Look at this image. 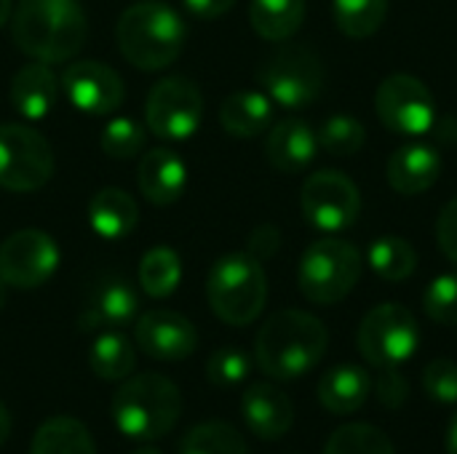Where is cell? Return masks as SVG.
<instances>
[{"mask_svg":"<svg viewBox=\"0 0 457 454\" xmlns=\"http://www.w3.org/2000/svg\"><path fill=\"white\" fill-rule=\"evenodd\" d=\"M54 177V153L43 134L21 123L0 126V187L35 193Z\"/></svg>","mask_w":457,"mask_h":454,"instance_id":"8","label":"cell"},{"mask_svg":"<svg viewBox=\"0 0 457 454\" xmlns=\"http://www.w3.org/2000/svg\"><path fill=\"white\" fill-rule=\"evenodd\" d=\"M220 120L230 136H257L273 120V102L262 91H233L220 107Z\"/></svg>","mask_w":457,"mask_h":454,"instance_id":"24","label":"cell"},{"mask_svg":"<svg viewBox=\"0 0 457 454\" xmlns=\"http://www.w3.org/2000/svg\"><path fill=\"white\" fill-rule=\"evenodd\" d=\"M372 393V377L367 369L353 364H340L329 369L319 383V401L332 415L359 412Z\"/></svg>","mask_w":457,"mask_h":454,"instance_id":"22","label":"cell"},{"mask_svg":"<svg viewBox=\"0 0 457 454\" xmlns=\"http://www.w3.org/2000/svg\"><path fill=\"white\" fill-rule=\"evenodd\" d=\"M11 13H13V8H11V0H0V27H3V24H8Z\"/></svg>","mask_w":457,"mask_h":454,"instance_id":"44","label":"cell"},{"mask_svg":"<svg viewBox=\"0 0 457 454\" xmlns=\"http://www.w3.org/2000/svg\"><path fill=\"white\" fill-rule=\"evenodd\" d=\"M423 310L442 326H457V273L439 276L423 294Z\"/></svg>","mask_w":457,"mask_h":454,"instance_id":"35","label":"cell"},{"mask_svg":"<svg viewBox=\"0 0 457 454\" xmlns=\"http://www.w3.org/2000/svg\"><path fill=\"white\" fill-rule=\"evenodd\" d=\"M418 345H420V326L415 316L396 302L372 308L359 326V351L378 369L402 367L415 356Z\"/></svg>","mask_w":457,"mask_h":454,"instance_id":"9","label":"cell"},{"mask_svg":"<svg viewBox=\"0 0 457 454\" xmlns=\"http://www.w3.org/2000/svg\"><path fill=\"white\" fill-rule=\"evenodd\" d=\"M11 35L21 54L59 64L83 48L88 24L78 0H21L11 13Z\"/></svg>","mask_w":457,"mask_h":454,"instance_id":"1","label":"cell"},{"mask_svg":"<svg viewBox=\"0 0 457 454\" xmlns=\"http://www.w3.org/2000/svg\"><path fill=\"white\" fill-rule=\"evenodd\" d=\"M139 190L155 206H171L187 187V169L182 158L166 147H155L139 161Z\"/></svg>","mask_w":457,"mask_h":454,"instance_id":"18","label":"cell"},{"mask_svg":"<svg viewBox=\"0 0 457 454\" xmlns=\"http://www.w3.org/2000/svg\"><path fill=\"white\" fill-rule=\"evenodd\" d=\"M316 153H319V136L300 118H287L276 123L265 142V155L270 166L284 174L305 171L313 163Z\"/></svg>","mask_w":457,"mask_h":454,"instance_id":"17","label":"cell"},{"mask_svg":"<svg viewBox=\"0 0 457 454\" xmlns=\"http://www.w3.org/2000/svg\"><path fill=\"white\" fill-rule=\"evenodd\" d=\"M62 88L70 104L88 115H110L123 102V80L102 62H75L62 75Z\"/></svg>","mask_w":457,"mask_h":454,"instance_id":"14","label":"cell"},{"mask_svg":"<svg viewBox=\"0 0 457 454\" xmlns=\"http://www.w3.org/2000/svg\"><path fill=\"white\" fill-rule=\"evenodd\" d=\"M131 454H161L158 450H153V447H142V450H137V452Z\"/></svg>","mask_w":457,"mask_h":454,"instance_id":"45","label":"cell"},{"mask_svg":"<svg viewBox=\"0 0 457 454\" xmlns=\"http://www.w3.org/2000/svg\"><path fill=\"white\" fill-rule=\"evenodd\" d=\"M249 372H252V361L238 348H220L206 361V377L212 385H220V388H230V385L244 383L249 377Z\"/></svg>","mask_w":457,"mask_h":454,"instance_id":"36","label":"cell"},{"mask_svg":"<svg viewBox=\"0 0 457 454\" xmlns=\"http://www.w3.org/2000/svg\"><path fill=\"white\" fill-rule=\"evenodd\" d=\"M206 297L214 316L230 326L257 321L268 300V278L260 260L249 252H230L220 257L209 270Z\"/></svg>","mask_w":457,"mask_h":454,"instance_id":"5","label":"cell"},{"mask_svg":"<svg viewBox=\"0 0 457 454\" xmlns=\"http://www.w3.org/2000/svg\"><path fill=\"white\" fill-rule=\"evenodd\" d=\"M375 110L383 126L402 136H423L436 123V102L431 88L415 75H388L375 91Z\"/></svg>","mask_w":457,"mask_h":454,"instance_id":"10","label":"cell"},{"mask_svg":"<svg viewBox=\"0 0 457 454\" xmlns=\"http://www.w3.org/2000/svg\"><path fill=\"white\" fill-rule=\"evenodd\" d=\"M361 268L364 260L351 241L319 238L300 260V292L316 305H337L356 289Z\"/></svg>","mask_w":457,"mask_h":454,"instance_id":"6","label":"cell"},{"mask_svg":"<svg viewBox=\"0 0 457 454\" xmlns=\"http://www.w3.org/2000/svg\"><path fill=\"white\" fill-rule=\"evenodd\" d=\"M182 415V393L163 375H137L112 396V420L131 442L166 436Z\"/></svg>","mask_w":457,"mask_h":454,"instance_id":"4","label":"cell"},{"mask_svg":"<svg viewBox=\"0 0 457 454\" xmlns=\"http://www.w3.org/2000/svg\"><path fill=\"white\" fill-rule=\"evenodd\" d=\"M324 454H396V450L380 428L367 423H348L329 436Z\"/></svg>","mask_w":457,"mask_h":454,"instance_id":"31","label":"cell"},{"mask_svg":"<svg viewBox=\"0 0 457 454\" xmlns=\"http://www.w3.org/2000/svg\"><path fill=\"white\" fill-rule=\"evenodd\" d=\"M447 454H457V412L450 423V431H447Z\"/></svg>","mask_w":457,"mask_h":454,"instance_id":"43","label":"cell"},{"mask_svg":"<svg viewBox=\"0 0 457 454\" xmlns=\"http://www.w3.org/2000/svg\"><path fill=\"white\" fill-rule=\"evenodd\" d=\"M303 214L308 225L321 233H340L348 230L361 211V195L353 179L343 171H316L303 185Z\"/></svg>","mask_w":457,"mask_h":454,"instance_id":"12","label":"cell"},{"mask_svg":"<svg viewBox=\"0 0 457 454\" xmlns=\"http://www.w3.org/2000/svg\"><path fill=\"white\" fill-rule=\"evenodd\" d=\"M56 96H59V83H56V78H54L48 64L32 62V64H24L13 75L11 102H13V110L21 118H27V120L46 118L54 110Z\"/></svg>","mask_w":457,"mask_h":454,"instance_id":"21","label":"cell"},{"mask_svg":"<svg viewBox=\"0 0 457 454\" xmlns=\"http://www.w3.org/2000/svg\"><path fill=\"white\" fill-rule=\"evenodd\" d=\"M139 300L123 278H104L94 286L86 310L80 313V329L123 326L137 316Z\"/></svg>","mask_w":457,"mask_h":454,"instance_id":"20","label":"cell"},{"mask_svg":"<svg viewBox=\"0 0 457 454\" xmlns=\"http://www.w3.org/2000/svg\"><path fill=\"white\" fill-rule=\"evenodd\" d=\"M179 454H249L241 433L228 423H204L195 425L185 439Z\"/></svg>","mask_w":457,"mask_h":454,"instance_id":"32","label":"cell"},{"mask_svg":"<svg viewBox=\"0 0 457 454\" xmlns=\"http://www.w3.org/2000/svg\"><path fill=\"white\" fill-rule=\"evenodd\" d=\"M388 16V0H335V21L343 35L372 37Z\"/></svg>","mask_w":457,"mask_h":454,"instance_id":"30","label":"cell"},{"mask_svg":"<svg viewBox=\"0 0 457 454\" xmlns=\"http://www.w3.org/2000/svg\"><path fill=\"white\" fill-rule=\"evenodd\" d=\"M423 388L439 404H457V364L453 359H434L423 369Z\"/></svg>","mask_w":457,"mask_h":454,"instance_id":"37","label":"cell"},{"mask_svg":"<svg viewBox=\"0 0 457 454\" xmlns=\"http://www.w3.org/2000/svg\"><path fill=\"white\" fill-rule=\"evenodd\" d=\"M241 415L257 439L276 442L292 428L295 407L281 388H276L270 383H254L246 388V393L241 399Z\"/></svg>","mask_w":457,"mask_h":454,"instance_id":"16","label":"cell"},{"mask_svg":"<svg viewBox=\"0 0 457 454\" xmlns=\"http://www.w3.org/2000/svg\"><path fill=\"white\" fill-rule=\"evenodd\" d=\"M236 5V0H185V8L198 19H217L228 13Z\"/></svg>","mask_w":457,"mask_h":454,"instance_id":"41","label":"cell"},{"mask_svg":"<svg viewBox=\"0 0 457 454\" xmlns=\"http://www.w3.org/2000/svg\"><path fill=\"white\" fill-rule=\"evenodd\" d=\"M442 177V155L431 144H404L388 161V185L402 195H420Z\"/></svg>","mask_w":457,"mask_h":454,"instance_id":"19","label":"cell"},{"mask_svg":"<svg viewBox=\"0 0 457 454\" xmlns=\"http://www.w3.org/2000/svg\"><path fill=\"white\" fill-rule=\"evenodd\" d=\"M316 136H319L321 150H327L329 155H337V158H348V155L361 153V147L367 142V128L359 118L332 115L321 123Z\"/></svg>","mask_w":457,"mask_h":454,"instance_id":"33","label":"cell"},{"mask_svg":"<svg viewBox=\"0 0 457 454\" xmlns=\"http://www.w3.org/2000/svg\"><path fill=\"white\" fill-rule=\"evenodd\" d=\"M59 268V246L43 230H19L0 246V281L16 289L46 284Z\"/></svg>","mask_w":457,"mask_h":454,"instance_id":"13","label":"cell"},{"mask_svg":"<svg viewBox=\"0 0 457 454\" xmlns=\"http://www.w3.org/2000/svg\"><path fill=\"white\" fill-rule=\"evenodd\" d=\"M29 454H96V447L80 420L51 417L35 431Z\"/></svg>","mask_w":457,"mask_h":454,"instance_id":"26","label":"cell"},{"mask_svg":"<svg viewBox=\"0 0 457 454\" xmlns=\"http://www.w3.org/2000/svg\"><path fill=\"white\" fill-rule=\"evenodd\" d=\"M8 436H11V415H8L5 404L0 401V447L8 442Z\"/></svg>","mask_w":457,"mask_h":454,"instance_id":"42","label":"cell"},{"mask_svg":"<svg viewBox=\"0 0 457 454\" xmlns=\"http://www.w3.org/2000/svg\"><path fill=\"white\" fill-rule=\"evenodd\" d=\"M436 244L445 257L457 265V198H453L436 219Z\"/></svg>","mask_w":457,"mask_h":454,"instance_id":"39","label":"cell"},{"mask_svg":"<svg viewBox=\"0 0 457 454\" xmlns=\"http://www.w3.org/2000/svg\"><path fill=\"white\" fill-rule=\"evenodd\" d=\"M99 144L110 158H118V161L134 158L145 147V128L131 118H112L104 126Z\"/></svg>","mask_w":457,"mask_h":454,"instance_id":"34","label":"cell"},{"mask_svg":"<svg viewBox=\"0 0 457 454\" xmlns=\"http://www.w3.org/2000/svg\"><path fill=\"white\" fill-rule=\"evenodd\" d=\"M5 305V284L0 281V308Z\"/></svg>","mask_w":457,"mask_h":454,"instance_id":"46","label":"cell"},{"mask_svg":"<svg viewBox=\"0 0 457 454\" xmlns=\"http://www.w3.org/2000/svg\"><path fill=\"white\" fill-rule=\"evenodd\" d=\"M367 262L378 278H383L388 284H402L415 273L418 252L402 235H380L378 241L370 244Z\"/></svg>","mask_w":457,"mask_h":454,"instance_id":"27","label":"cell"},{"mask_svg":"<svg viewBox=\"0 0 457 454\" xmlns=\"http://www.w3.org/2000/svg\"><path fill=\"white\" fill-rule=\"evenodd\" d=\"M278 244H281L278 230L270 227V225H262V227H257V230L252 233V238H249V254L257 257V260L273 257L276 249H278Z\"/></svg>","mask_w":457,"mask_h":454,"instance_id":"40","label":"cell"},{"mask_svg":"<svg viewBox=\"0 0 457 454\" xmlns=\"http://www.w3.org/2000/svg\"><path fill=\"white\" fill-rule=\"evenodd\" d=\"M115 40L129 64L155 72L177 62L187 40V27L171 5L161 0H142L120 13Z\"/></svg>","mask_w":457,"mask_h":454,"instance_id":"3","label":"cell"},{"mask_svg":"<svg viewBox=\"0 0 457 454\" xmlns=\"http://www.w3.org/2000/svg\"><path fill=\"white\" fill-rule=\"evenodd\" d=\"M179 281H182V262H179L174 249L155 246L142 257V262H139V284H142L145 294H150L155 300H163L179 286Z\"/></svg>","mask_w":457,"mask_h":454,"instance_id":"29","label":"cell"},{"mask_svg":"<svg viewBox=\"0 0 457 454\" xmlns=\"http://www.w3.org/2000/svg\"><path fill=\"white\" fill-rule=\"evenodd\" d=\"M134 337L142 353L155 361H182L198 345L195 326L174 310L145 313L134 326Z\"/></svg>","mask_w":457,"mask_h":454,"instance_id":"15","label":"cell"},{"mask_svg":"<svg viewBox=\"0 0 457 454\" xmlns=\"http://www.w3.org/2000/svg\"><path fill=\"white\" fill-rule=\"evenodd\" d=\"M134 364V345L120 332H102L88 351V367L99 380H126Z\"/></svg>","mask_w":457,"mask_h":454,"instance_id":"28","label":"cell"},{"mask_svg":"<svg viewBox=\"0 0 457 454\" xmlns=\"http://www.w3.org/2000/svg\"><path fill=\"white\" fill-rule=\"evenodd\" d=\"M249 21L265 40H289L305 21V0H252Z\"/></svg>","mask_w":457,"mask_h":454,"instance_id":"25","label":"cell"},{"mask_svg":"<svg viewBox=\"0 0 457 454\" xmlns=\"http://www.w3.org/2000/svg\"><path fill=\"white\" fill-rule=\"evenodd\" d=\"M147 128L158 139L179 142L198 131L204 118V96L198 86L185 75L163 78L147 96Z\"/></svg>","mask_w":457,"mask_h":454,"instance_id":"11","label":"cell"},{"mask_svg":"<svg viewBox=\"0 0 457 454\" xmlns=\"http://www.w3.org/2000/svg\"><path fill=\"white\" fill-rule=\"evenodd\" d=\"M257 78L270 102L287 110H303L324 88V64L305 45H281L262 62Z\"/></svg>","mask_w":457,"mask_h":454,"instance_id":"7","label":"cell"},{"mask_svg":"<svg viewBox=\"0 0 457 454\" xmlns=\"http://www.w3.org/2000/svg\"><path fill=\"white\" fill-rule=\"evenodd\" d=\"M329 345L327 326L303 310H281L273 313L254 343L257 367L281 383L300 380L324 359Z\"/></svg>","mask_w":457,"mask_h":454,"instance_id":"2","label":"cell"},{"mask_svg":"<svg viewBox=\"0 0 457 454\" xmlns=\"http://www.w3.org/2000/svg\"><path fill=\"white\" fill-rule=\"evenodd\" d=\"M372 388H375L378 401L388 409H399L410 396V383L396 367H383L378 380L372 383Z\"/></svg>","mask_w":457,"mask_h":454,"instance_id":"38","label":"cell"},{"mask_svg":"<svg viewBox=\"0 0 457 454\" xmlns=\"http://www.w3.org/2000/svg\"><path fill=\"white\" fill-rule=\"evenodd\" d=\"M139 222V209L134 198L118 187H104L88 201V225L104 241L126 238Z\"/></svg>","mask_w":457,"mask_h":454,"instance_id":"23","label":"cell"}]
</instances>
